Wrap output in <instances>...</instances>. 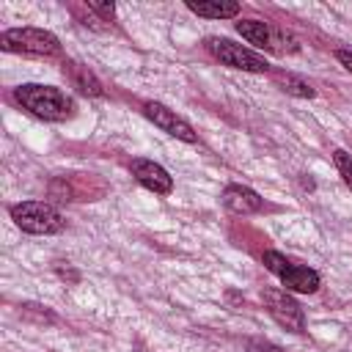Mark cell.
Returning a JSON list of instances; mask_svg holds the SVG:
<instances>
[{
    "label": "cell",
    "instance_id": "6",
    "mask_svg": "<svg viewBox=\"0 0 352 352\" xmlns=\"http://www.w3.org/2000/svg\"><path fill=\"white\" fill-rule=\"evenodd\" d=\"M236 33L242 38H248L250 44H256L261 50H270V52H294L297 50L292 36H286L283 30H278L270 22H261V19H242V22H236Z\"/></svg>",
    "mask_w": 352,
    "mask_h": 352
},
{
    "label": "cell",
    "instance_id": "10",
    "mask_svg": "<svg viewBox=\"0 0 352 352\" xmlns=\"http://www.w3.org/2000/svg\"><path fill=\"white\" fill-rule=\"evenodd\" d=\"M223 206L234 214H253L264 209V201L258 198V192H253L250 187L242 184H228L223 190Z\"/></svg>",
    "mask_w": 352,
    "mask_h": 352
},
{
    "label": "cell",
    "instance_id": "15",
    "mask_svg": "<svg viewBox=\"0 0 352 352\" xmlns=\"http://www.w3.org/2000/svg\"><path fill=\"white\" fill-rule=\"evenodd\" d=\"M88 11H94V14H99L104 22H110V16L116 14V6H113V3H96V0H91V3H88Z\"/></svg>",
    "mask_w": 352,
    "mask_h": 352
},
{
    "label": "cell",
    "instance_id": "2",
    "mask_svg": "<svg viewBox=\"0 0 352 352\" xmlns=\"http://www.w3.org/2000/svg\"><path fill=\"white\" fill-rule=\"evenodd\" d=\"M264 267L280 278V283L292 292H300V294H314L319 289V272L311 270V267H302V264H294L292 258H286L283 253L278 250H264L261 256Z\"/></svg>",
    "mask_w": 352,
    "mask_h": 352
},
{
    "label": "cell",
    "instance_id": "4",
    "mask_svg": "<svg viewBox=\"0 0 352 352\" xmlns=\"http://www.w3.org/2000/svg\"><path fill=\"white\" fill-rule=\"evenodd\" d=\"M11 217L14 223L28 231V234H58L63 231L66 220L60 217V212L44 201H22L11 206Z\"/></svg>",
    "mask_w": 352,
    "mask_h": 352
},
{
    "label": "cell",
    "instance_id": "16",
    "mask_svg": "<svg viewBox=\"0 0 352 352\" xmlns=\"http://www.w3.org/2000/svg\"><path fill=\"white\" fill-rule=\"evenodd\" d=\"M248 352H283V349L278 344H272V341L253 338V341H248Z\"/></svg>",
    "mask_w": 352,
    "mask_h": 352
},
{
    "label": "cell",
    "instance_id": "14",
    "mask_svg": "<svg viewBox=\"0 0 352 352\" xmlns=\"http://www.w3.org/2000/svg\"><path fill=\"white\" fill-rule=\"evenodd\" d=\"M333 162H336L341 179L346 182V187L352 190V154H346L344 148H336V151H333Z\"/></svg>",
    "mask_w": 352,
    "mask_h": 352
},
{
    "label": "cell",
    "instance_id": "3",
    "mask_svg": "<svg viewBox=\"0 0 352 352\" xmlns=\"http://www.w3.org/2000/svg\"><path fill=\"white\" fill-rule=\"evenodd\" d=\"M0 47L6 52H25V55H58L60 41L41 28H11L0 33Z\"/></svg>",
    "mask_w": 352,
    "mask_h": 352
},
{
    "label": "cell",
    "instance_id": "13",
    "mask_svg": "<svg viewBox=\"0 0 352 352\" xmlns=\"http://www.w3.org/2000/svg\"><path fill=\"white\" fill-rule=\"evenodd\" d=\"M278 85H280V91H286V94H292V96H300V99H311L316 91L311 88V82H305L302 77H297V74H278Z\"/></svg>",
    "mask_w": 352,
    "mask_h": 352
},
{
    "label": "cell",
    "instance_id": "9",
    "mask_svg": "<svg viewBox=\"0 0 352 352\" xmlns=\"http://www.w3.org/2000/svg\"><path fill=\"white\" fill-rule=\"evenodd\" d=\"M129 170H132V176H135L146 190H151V192H157V195H168V192L173 190L170 173H168L160 162H154V160H132V162H129Z\"/></svg>",
    "mask_w": 352,
    "mask_h": 352
},
{
    "label": "cell",
    "instance_id": "1",
    "mask_svg": "<svg viewBox=\"0 0 352 352\" xmlns=\"http://www.w3.org/2000/svg\"><path fill=\"white\" fill-rule=\"evenodd\" d=\"M14 99L44 121H66L74 116V99L52 85H38V82L19 85L14 91Z\"/></svg>",
    "mask_w": 352,
    "mask_h": 352
},
{
    "label": "cell",
    "instance_id": "12",
    "mask_svg": "<svg viewBox=\"0 0 352 352\" xmlns=\"http://www.w3.org/2000/svg\"><path fill=\"white\" fill-rule=\"evenodd\" d=\"M187 8L209 19H226L239 14V3H231V0H187Z\"/></svg>",
    "mask_w": 352,
    "mask_h": 352
},
{
    "label": "cell",
    "instance_id": "17",
    "mask_svg": "<svg viewBox=\"0 0 352 352\" xmlns=\"http://www.w3.org/2000/svg\"><path fill=\"white\" fill-rule=\"evenodd\" d=\"M336 58H338V60L344 63V69L352 74V50H338V52H336Z\"/></svg>",
    "mask_w": 352,
    "mask_h": 352
},
{
    "label": "cell",
    "instance_id": "11",
    "mask_svg": "<svg viewBox=\"0 0 352 352\" xmlns=\"http://www.w3.org/2000/svg\"><path fill=\"white\" fill-rule=\"evenodd\" d=\"M63 74L72 80V85L80 91V94H85V96H102L104 94V88H102V82L94 77V72H88V66H80V63H74V60H66L63 63Z\"/></svg>",
    "mask_w": 352,
    "mask_h": 352
},
{
    "label": "cell",
    "instance_id": "5",
    "mask_svg": "<svg viewBox=\"0 0 352 352\" xmlns=\"http://www.w3.org/2000/svg\"><path fill=\"white\" fill-rule=\"evenodd\" d=\"M206 50H209L220 63H226V66H231V69H242V72H267V69H270V63H267L258 52H253V50H248V47H242V44H234V41H228V38H220V36L206 38Z\"/></svg>",
    "mask_w": 352,
    "mask_h": 352
},
{
    "label": "cell",
    "instance_id": "7",
    "mask_svg": "<svg viewBox=\"0 0 352 352\" xmlns=\"http://www.w3.org/2000/svg\"><path fill=\"white\" fill-rule=\"evenodd\" d=\"M261 300H264V308L270 311V316L280 327H286L292 333H302L305 330V314H302L300 302L289 292H283V289H264Z\"/></svg>",
    "mask_w": 352,
    "mask_h": 352
},
{
    "label": "cell",
    "instance_id": "8",
    "mask_svg": "<svg viewBox=\"0 0 352 352\" xmlns=\"http://www.w3.org/2000/svg\"><path fill=\"white\" fill-rule=\"evenodd\" d=\"M143 113H146V118H148L154 126H160L162 132H168V135H173V138H179V140H184V143H195V140H198L195 129H192L182 116H176L173 110H168L165 104H160V102H146V104H143Z\"/></svg>",
    "mask_w": 352,
    "mask_h": 352
}]
</instances>
